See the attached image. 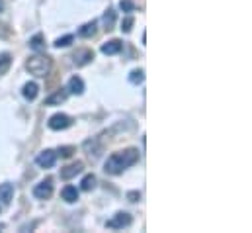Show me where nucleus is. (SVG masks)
<instances>
[{
	"instance_id": "nucleus-1",
	"label": "nucleus",
	"mask_w": 252,
	"mask_h": 233,
	"mask_svg": "<svg viewBox=\"0 0 252 233\" xmlns=\"http://www.w3.org/2000/svg\"><path fill=\"white\" fill-rule=\"evenodd\" d=\"M139 161V149L135 147H129V149H124V151H118L114 153L112 157H108L106 165H104V171L108 175H122L126 169L133 167L135 163Z\"/></svg>"
},
{
	"instance_id": "nucleus-2",
	"label": "nucleus",
	"mask_w": 252,
	"mask_h": 233,
	"mask_svg": "<svg viewBox=\"0 0 252 233\" xmlns=\"http://www.w3.org/2000/svg\"><path fill=\"white\" fill-rule=\"evenodd\" d=\"M25 69L29 71V75L43 78V77H47V75L51 73V69H53V59H51L49 55H41V53L31 55V57L25 61Z\"/></svg>"
},
{
	"instance_id": "nucleus-3",
	"label": "nucleus",
	"mask_w": 252,
	"mask_h": 233,
	"mask_svg": "<svg viewBox=\"0 0 252 233\" xmlns=\"http://www.w3.org/2000/svg\"><path fill=\"white\" fill-rule=\"evenodd\" d=\"M47 126H49V129H53V131H61V129L71 128V126H73V120H71L67 114H53V116L49 118Z\"/></svg>"
},
{
	"instance_id": "nucleus-4",
	"label": "nucleus",
	"mask_w": 252,
	"mask_h": 233,
	"mask_svg": "<svg viewBox=\"0 0 252 233\" xmlns=\"http://www.w3.org/2000/svg\"><path fill=\"white\" fill-rule=\"evenodd\" d=\"M131 224H133L131 214H127V212H118L112 220H108L106 228H110V230H124V228H129Z\"/></svg>"
},
{
	"instance_id": "nucleus-5",
	"label": "nucleus",
	"mask_w": 252,
	"mask_h": 233,
	"mask_svg": "<svg viewBox=\"0 0 252 233\" xmlns=\"http://www.w3.org/2000/svg\"><path fill=\"white\" fill-rule=\"evenodd\" d=\"M82 149H84V153H86L88 157H92V159H98V157L104 153V145H102V141H100L98 137L86 139V141L82 143Z\"/></svg>"
},
{
	"instance_id": "nucleus-6",
	"label": "nucleus",
	"mask_w": 252,
	"mask_h": 233,
	"mask_svg": "<svg viewBox=\"0 0 252 233\" xmlns=\"http://www.w3.org/2000/svg\"><path fill=\"white\" fill-rule=\"evenodd\" d=\"M51 194H53V181L51 179H45L33 186V196L39 200H47V198H51Z\"/></svg>"
},
{
	"instance_id": "nucleus-7",
	"label": "nucleus",
	"mask_w": 252,
	"mask_h": 233,
	"mask_svg": "<svg viewBox=\"0 0 252 233\" xmlns=\"http://www.w3.org/2000/svg\"><path fill=\"white\" fill-rule=\"evenodd\" d=\"M35 163H37L41 169H51V167L57 163V153L51 151V149H45V151H41V153L35 157Z\"/></svg>"
},
{
	"instance_id": "nucleus-8",
	"label": "nucleus",
	"mask_w": 252,
	"mask_h": 233,
	"mask_svg": "<svg viewBox=\"0 0 252 233\" xmlns=\"http://www.w3.org/2000/svg\"><path fill=\"white\" fill-rule=\"evenodd\" d=\"M82 171H84V163H82V161L71 163L69 167L61 169V179H65V181H71V179H75L76 175H80Z\"/></svg>"
},
{
	"instance_id": "nucleus-9",
	"label": "nucleus",
	"mask_w": 252,
	"mask_h": 233,
	"mask_svg": "<svg viewBox=\"0 0 252 233\" xmlns=\"http://www.w3.org/2000/svg\"><path fill=\"white\" fill-rule=\"evenodd\" d=\"M92 59H94V51H92V49H78V51L73 55V63H75L76 67H84V65H88Z\"/></svg>"
},
{
	"instance_id": "nucleus-10",
	"label": "nucleus",
	"mask_w": 252,
	"mask_h": 233,
	"mask_svg": "<svg viewBox=\"0 0 252 233\" xmlns=\"http://www.w3.org/2000/svg\"><path fill=\"white\" fill-rule=\"evenodd\" d=\"M67 98H69V90H67V88H59V90H55L51 96L45 98V104H47V106H59V104H63Z\"/></svg>"
},
{
	"instance_id": "nucleus-11",
	"label": "nucleus",
	"mask_w": 252,
	"mask_h": 233,
	"mask_svg": "<svg viewBox=\"0 0 252 233\" xmlns=\"http://www.w3.org/2000/svg\"><path fill=\"white\" fill-rule=\"evenodd\" d=\"M84 80L80 78V77H73L71 80H69V84H67V90H69V94H76V96H80L82 92H84Z\"/></svg>"
},
{
	"instance_id": "nucleus-12",
	"label": "nucleus",
	"mask_w": 252,
	"mask_h": 233,
	"mask_svg": "<svg viewBox=\"0 0 252 233\" xmlns=\"http://www.w3.org/2000/svg\"><path fill=\"white\" fill-rule=\"evenodd\" d=\"M12 196H14V186L10 182H2L0 184V204H10L12 202Z\"/></svg>"
},
{
	"instance_id": "nucleus-13",
	"label": "nucleus",
	"mask_w": 252,
	"mask_h": 233,
	"mask_svg": "<svg viewBox=\"0 0 252 233\" xmlns=\"http://www.w3.org/2000/svg\"><path fill=\"white\" fill-rule=\"evenodd\" d=\"M122 49H124V43H122L120 39H112V41H108V43L102 45V53H104V55H116V53H120Z\"/></svg>"
},
{
	"instance_id": "nucleus-14",
	"label": "nucleus",
	"mask_w": 252,
	"mask_h": 233,
	"mask_svg": "<svg viewBox=\"0 0 252 233\" xmlns=\"http://www.w3.org/2000/svg\"><path fill=\"white\" fill-rule=\"evenodd\" d=\"M22 94H24V98L25 100H35L37 98V94H39V86H37V82H25L24 84V88H22Z\"/></svg>"
},
{
	"instance_id": "nucleus-15",
	"label": "nucleus",
	"mask_w": 252,
	"mask_h": 233,
	"mask_svg": "<svg viewBox=\"0 0 252 233\" xmlns=\"http://www.w3.org/2000/svg\"><path fill=\"white\" fill-rule=\"evenodd\" d=\"M61 196H63V200H65L67 204H75V202L78 200V188H76V186H73V184H69V186H65V188H63Z\"/></svg>"
},
{
	"instance_id": "nucleus-16",
	"label": "nucleus",
	"mask_w": 252,
	"mask_h": 233,
	"mask_svg": "<svg viewBox=\"0 0 252 233\" xmlns=\"http://www.w3.org/2000/svg\"><path fill=\"white\" fill-rule=\"evenodd\" d=\"M29 47H31L33 51H43V49H45V37H43L41 33H35V35L29 39Z\"/></svg>"
},
{
	"instance_id": "nucleus-17",
	"label": "nucleus",
	"mask_w": 252,
	"mask_h": 233,
	"mask_svg": "<svg viewBox=\"0 0 252 233\" xmlns=\"http://www.w3.org/2000/svg\"><path fill=\"white\" fill-rule=\"evenodd\" d=\"M96 33V22H88V24H84L80 29H78V35L80 37H92Z\"/></svg>"
},
{
	"instance_id": "nucleus-18",
	"label": "nucleus",
	"mask_w": 252,
	"mask_h": 233,
	"mask_svg": "<svg viewBox=\"0 0 252 233\" xmlns=\"http://www.w3.org/2000/svg\"><path fill=\"white\" fill-rule=\"evenodd\" d=\"M80 188H82L84 192L94 190V188H96V177H94V175H86V177L82 179V182H80Z\"/></svg>"
},
{
	"instance_id": "nucleus-19",
	"label": "nucleus",
	"mask_w": 252,
	"mask_h": 233,
	"mask_svg": "<svg viewBox=\"0 0 252 233\" xmlns=\"http://www.w3.org/2000/svg\"><path fill=\"white\" fill-rule=\"evenodd\" d=\"M12 65V55L10 53H0V75H6Z\"/></svg>"
},
{
	"instance_id": "nucleus-20",
	"label": "nucleus",
	"mask_w": 252,
	"mask_h": 233,
	"mask_svg": "<svg viewBox=\"0 0 252 233\" xmlns=\"http://www.w3.org/2000/svg\"><path fill=\"white\" fill-rule=\"evenodd\" d=\"M143 80H145V71H143V69L131 71V75H129V82H131V84H141Z\"/></svg>"
},
{
	"instance_id": "nucleus-21",
	"label": "nucleus",
	"mask_w": 252,
	"mask_h": 233,
	"mask_svg": "<svg viewBox=\"0 0 252 233\" xmlns=\"http://www.w3.org/2000/svg\"><path fill=\"white\" fill-rule=\"evenodd\" d=\"M104 26H106V29H112L114 27V24H116V12L114 10H106V14H104Z\"/></svg>"
},
{
	"instance_id": "nucleus-22",
	"label": "nucleus",
	"mask_w": 252,
	"mask_h": 233,
	"mask_svg": "<svg viewBox=\"0 0 252 233\" xmlns=\"http://www.w3.org/2000/svg\"><path fill=\"white\" fill-rule=\"evenodd\" d=\"M75 41V37L73 35H65V37H59V39H55V47H69L71 43Z\"/></svg>"
},
{
	"instance_id": "nucleus-23",
	"label": "nucleus",
	"mask_w": 252,
	"mask_h": 233,
	"mask_svg": "<svg viewBox=\"0 0 252 233\" xmlns=\"http://www.w3.org/2000/svg\"><path fill=\"white\" fill-rule=\"evenodd\" d=\"M133 24H135V20H133L131 16H127V18H124V22H122V31H126V33H129V31H131V27H133Z\"/></svg>"
},
{
	"instance_id": "nucleus-24",
	"label": "nucleus",
	"mask_w": 252,
	"mask_h": 233,
	"mask_svg": "<svg viewBox=\"0 0 252 233\" xmlns=\"http://www.w3.org/2000/svg\"><path fill=\"white\" fill-rule=\"evenodd\" d=\"M120 8H122L124 12H133L137 6H135V2H131V0H122V2H120Z\"/></svg>"
},
{
	"instance_id": "nucleus-25",
	"label": "nucleus",
	"mask_w": 252,
	"mask_h": 233,
	"mask_svg": "<svg viewBox=\"0 0 252 233\" xmlns=\"http://www.w3.org/2000/svg\"><path fill=\"white\" fill-rule=\"evenodd\" d=\"M127 200H129V202H139V200H141V192H137V190L127 192Z\"/></svg>"
},
{
	"instance_id": "nucleus-26",
	"label": "nucleus",
	"mask_w": 252,
	"mask_h": 233,
	"mask_svg": "<svg viewBox=\"0 0 252 233\" xmlns=\"http://www.w3.org/2000/svg\"><path fill=\"white\" fill-rule=\"evenodd\" d=\"M73 153H75V147H61L59 149V155L61 157H71Z\"/></svg>"
},
{
	"instance_id": "nucleus-27",
	"label": "nucleus",
	"mask_w": 252,
	"mask_h": 233,
	"mask_svg": "<svg viewBox=\"0 0 252 233\" xmlns=\"http://www.w3.org/2000/svg\"><path fill=\"white\" fill-rule=\"evenodd\" d=\"M2 230H4V226H2V224H0V232H2Z\"/></svg>"
},
{
	"instance_id": "nucleus-28",
	"label": "nucleus",
	"mask_w": 252,
	"mask_h": 233,
	"mask_svg": "<svg viewBox=\"0 0 252 233\" xmlns=\"http://www.w3.org/2000/svg\"><path fill=\"white\" fill-rule=\"evenodd\" d=\"M0 212H2V206H0Z\"/></svg>"
}]
</instances>
